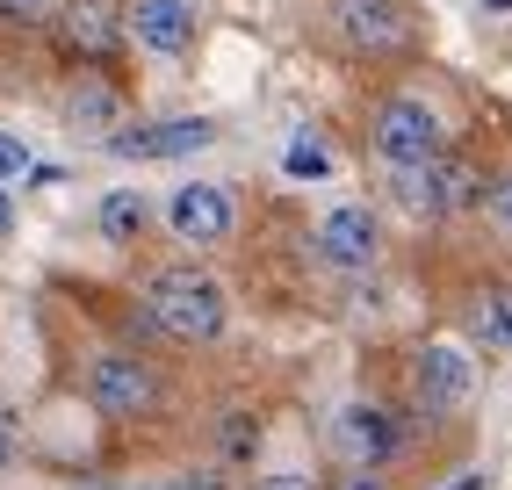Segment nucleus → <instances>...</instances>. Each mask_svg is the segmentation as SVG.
Returning a JSON list of instances; mask_svg holds the SVG:
<instances>
[{
	"mask_svg": "<svg viewBox=\"0 0 512 490\" xmlns=\"http://www.w3.org/2000/svg\"><path fill=\"white\" fill-rule=\"evenodd\" d=\"M484 8H491V15H512V0H484Z\"/></svg>",
	"mask_w": 512,
	"mask_h": 490,
	"instance_id": "26",
	"label": "nucleus"
},
{
	"mask_svg": "<svg viewBox=\"0 0 512 490\" xmlns=\"http://www.w3.org/2000/svg\"><path fill=\"white\" fill-rule=\"evenodd\" d=\"M484 209H491V217H498V231H512V166L498 173V181H491V195H484Z\"/></svg>",
	"mask_w": 512,
	"mask_h": 490,
	"instance_id": "20",
	"label": "nucleus"
},
{
	"mask_svg": "<svg viewBox=\"0 0 512 490\" xmlns=\"http://www.w3.org/2000/svg\"><path fill=\"white\" fill-rule=\"evenodd\" d=\"M339 37L354 51H404L412 44V15L397 0H339Z\"/></svg>",
	"mask_w": 512,
	"mask_h": 490,
	"instance_id": "7",
	"label": "nucleus"
},
{
	"mask_svg": "<svg viewBox=\"0 0 512 490\" xmlns=\"http://www.w3.org/2000/svg\"><path fill=\"white\" fill-rule=\"evenodd\" d=\"M0 22H15V29H37V22H51V0H0Z\"/></svg>",
	"mask_w": 512,
	"mask_h": 490,
	"instance_id": "19",
	"label": "nucleus"
},
{
	"mask_svg": "<svg viewBox=\"0 0 512 490\" xmlns=\"http://www.w3.org/2000/svg\"><path fill=\"white\" fill-rule=\"evenodd\" d=\"M469 332L491 346V354H512V289H484L469 310Z\"/></svg>",
	"mask_w": 512,
	"mask_h": 490,
	"instance_id": "14",
	"label": "nucleus"
},
{
	"mask_svg": "<svg viewBox=\"0 0 512 490\" xmlns=\"http://www.w3.org/2000/svg\"><path fill=\"white\" fill-rule=\"evenodd\" d=\"M130 37L145 51H159V58H181L195 44V8L188 0H138V8H130Z\"/></svg>",
	"mask_w": 512,
	"mask_h": 490,
	"instance_id": "10",
	"label": "nucleus"
},
{
	"mask_svg": "<svg viewBox=\"0 0 512 490\" xmlns=\"http://www.w3.org/2000/svg\"><path fill=\"white\" fill-rule=\"evenodd\" d=\"M318 253H325L332 267L361 274V267L375 260V217H368V209H354V202L325 209V224H318Z\"/></svg>",
	"mask_w": 512,
	"mask_h": 490,
	"instance_id": "9",
	"label": "nucleus"
},
{
	"mask_svg": "<svg viewBox=\"0 0 512 490\" xmlns=\"http://www.w3.org/2000/svg\"><path fill=\"white\" fill-rule=\"evenodd\" d=\"M109 123H116V94L101 87V80H87V87L73 94V130H80V137H101Z\"/></svg>",
	"mask_w": 512,
	"mask_h": 490,
	"instance_id": "16",
	"label": "nucleus"
},
{
	"mask_svg": "<svg viewBox=\"0 0 512 490\" xmlns=\"http://www.w3.org/2000/svg\"><path fill=\"white\" fill-rule=\"evenodd\" d=\"M224 454H231V462H253V447H260V426H253V418H224Z\"/></svg>",
	"mask_w": 512,
	"mask_h": 490,
	"instance_id": "17",
	"label": "nucleus"
},
{
	"mask_svg": "<svg viewBox=\"0 0 512 490\" xmlns=\"http://www.w3.org/2000/svg\"><path fill=\"white\" fill-rule=\"evenodd\" d=\"M339 490H390V483H375V469H354V476L339 483Z\"/></svg>",
	"mask_w": 512,
	"mask_h": 490,
	"instance_id": "23",
	"label": "nucleus"
},
{
	"mask_svg": "<svg viewBox=\"0 0 512 490\" xmlns=\"http://www.w3.org/2000/svg\"><path fill=\"white\" fill-rule=\"evenodd\" d=\"M282 173H289V181H325V173H332L325 137H318V130H296V137H289V152H282Z\"/></svg>",
	"mask_w": 512,
	"mask_h": 490,
	"instance_id": "15",
	"label": "nucleus"
},
{
	"mask_svg": "<svg viewBox=\"0 0 512 490\" xmlns=\"http://www.w3.org/2000/svg\"><path fill=\"white\" fill-rule=\"evenodd\" d=\"M210 123H145V130H116L109 137V152L116 159H188V152H202V145H210Z\"/></svg>",
	"mask_w": 512,
	"mask_h": 490,
	"instance_id": "8",
	"label": "nucleus"
},
{
	"mask_svg": "<svg viewBox=\"0 0 512 490\" xmlns=\"http://www.w3.org/2000/svg\"><path fill=\"white\" fill-rule=\"evenodd\" d=\"M116 37H123L116 0H73V8H65V44H73L80 58H109Z\"/></svg>",
	"mask_w": 512,
	"mask_h": 490,
	"instance_id": "12",
	"label": "nucleus"
},
{
	"mask_svg": "<svg viewBox=\"0 0 512 490\" xmlns=\"http://www.w3.org/2000/svg\"><path fill=\"white\" fill-rule=\"evenodd\" d=\"M476 390V368H469V354L462 346H419V361H412V397H419V411H455L462 397Z\"/></svg>",
	"mask_w": 512,
	"mask_h": 490,
	"instance_id": "6",
	"label": "nucleus"
},
{
	"mask_svg": "<svg viewBox=\"0 0 512 490\" xmlns=\"http://www.w3.org/2000/svg\"><path fill=\"white\" fill-rule=\"evenodd\" d=\"M145 310L159 318L166 339H217L231 325V296L202 267H159L152 289H145Z\"/></svg>",
	"mask_w": 512,
	"mask_h": 490,
	"instance_id": "1",
	"label": "nucleus"
},
{
	"mask_svg": "<svg viewBox=\"0 0 512 490\" xmlns=\"http://www.w3.org/2000/svg\"><path fill=\"white\" fill-rule=\"evenodd\" d=\"M8 454H15V426H8V411H0V469H8Z\"/></svg>",
	"mask_w": 512,
	"mask_h": 490,
	"instance_id": "24",
	"label": "nucleus"
},
{
	"mask_svg": "<svg viewBox=\"0 0 512 490\" xmlns=\"http://www.w3.org/2000/svg\"><path fill=\"white\" fill-rule=\"evenodd\" d=\"M8 181H29V145L22 137H0V188Z\"/></svg>",
	"mask_w": 512,
	"mask_h": 490,
	"instance_id": "18",
	"label": "nucleus"
},
{
	"mask_svg": "<svg viewBox=\"0 0 512 490\" xmlns=\"http://www.w3.org/2000/svg\"><path fill=\"white\" fill-rule=\"evenodd\" d=\"M130 490H195V483H181V476H152V483H130Z\"/></svg>",
	"mask_w": 512,
	"mask_h": 490,
	"instance_id": "25",
	"label": "nucleus"
},
{
	"mask_svg": "<svg viewBox=\"0 0 512 490\" xmlns=\"http://www.w3.org/2000/svg\"><path fill=\"white\" fill-rule=\"evenodd\" d=\"M80 490H101V483H80Z\"/></svg>",
	"mask_w": 512,
	"mask_h": 490,
	"instance_id": "28",
	"label": "nucleus"
},
{
	"mask_svg": "<svg viewBox=\"0 0 512 490\" xmlns=\"http://www.w3.org/2000/svg\"><path fill=\"white\" fill-rule=\"evenodd\" d=\"M87 397H94V411H109V418H145L159 404V375L138 354H101L87 368Z\"/></svg>",
	"mask_w": 512,
	"mask_h": 490,
	"instance_id": "3",
	"label": "nucleus"
},
{
	"mask_svg": "<svg viewBox=\"0 0 512 490\" xmlns=\"http://www.w3.org/2000/svg\"><path fill=\"white\" fill-rule=\"evenodd\" d=\"M484 195H491V181H484L476 159H462V152L433 159V209H440V217H462V209H476Z\"/></svg>",
	"mask_w": 512,
	"mask_h": 490,
	"instance_id": "11",
	"label": "nucleus"
},
{
	"mask_svg": "<svg viewBox=\"0 0 512 490\" xmlns=\"http://www.w3.org/2000/svg\"><path fill=\"white\" fill-rule=\"evenodd\" d=\"M332 440H339V454H347L354 469H383L390 454L404 447V426H397V411H383V404H347L339 426H332Z\"/></svg>",
	"mask_w": 512,
	"mask_h": 490,
	"instance_id": "5",
	"label": "nucleus"
},
{
	"mask_svg": "<svg viewBox=\"0 0 512 490\" xmlns=\"http://www.w3.org/2000/svg\"><path fill=\"white\" fill-rule=\"evenodd\" d=\"M253 490H311V476H296V469H267V476H253Z\"/></svg>",
	"mask_w": 512,
	"mask_h": 490,
	"instance_id": "21",
	"label": "nucleus"
},
{
	"mask_svg": "<svg viewBox=\"0 0 512 490\" xmlns=\"http://www.w3.org/2000/svg\"><path fill=\"white\" fill-rule=\"evenodd\" d=\"M440 490H491V476H484V469H462V476H448Z\"/></svg>",
	"mask_w": 512,
	"mask_h": 490,
	"instance_id": "22",
	"label": "nucleus"
},
{
	"mask_svg": "<svg viewBox=\"0 0 512 490\" xmlns=\"http://www.w3.org/2000/svg\"><path fill=\"white\" fill-rule=\"evenodd\" d=\"M375 152H383V166H433L440 159V116L426 109L419 94H397L383 101V116H375Z\"/></svg>",
	"mask_w": 512,
	"mask_h": 490,
	"instance_id": "2",
	"label": "nucleus"
},
{
	"mask_svg": "<svg viewBox=\"0 0 512 490\" xmlns=\"http://www.w3.org/2000/svg\"><path fill=\"white\" fill-rule=\"evenodd\" d=\"M0 231H8V195H0Z\"/></svg>",
	"mask_w": 512,
	"mask_h": 490,
	"instance_id": "27",
	"label": "nucleus"
},
{
	"mask_svg": "<svg viewBox=\"0 0 512 490\" xmlns=\"http://www.w3.org/2000/svg\"><path fill=\"white\" fill-rule=\"evenodd\" d=\"M145 224H152V202H145L138 188H109V195H101V238L130 245V238H138Z\"/></svg>",
	"mask_w": 512,
	"mask_h": 490,
	"instance_id": "13",
	"label": "nucleus"
},
{
	"mask_svg": "<svg viewBox=\"0 0 512 490\" xmlns=\"http://www.w3.org/2000/svg\"><path fill=\"white\" fill-rule=\"evenodd\" d=\"M166 224H174V238H188V245H224L231 224H238V202L217 181H188V188L166 195Z\"/></svg>",
	"mask_w": 512,
	"mask_h": 490,
	"instance_id": "4",
	"label": "nucleus"
}]
</instances>
